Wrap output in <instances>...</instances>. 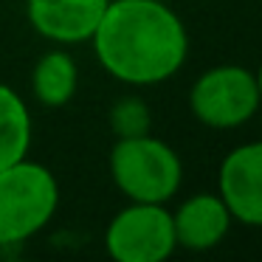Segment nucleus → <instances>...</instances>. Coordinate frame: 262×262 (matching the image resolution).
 I'll list each match as a JSON object with an SVG mask.
<instances>
[{
    "mask_svg": "<svg viewBox=\"0 0 262 262\" xmlns=\"http://www.w3.org/2000/svg\"><path fill=\"white\" fill-rule=\"evenodd\" d=\"M110 0H29L31 29L59 46H79L93 37Z\"/></svg>",
    "mask_w": 262,
    "mask_h": 262,
    "instance_id": "7",
    "label": "nucleus"
},
{
    "mask_svg": "<svg viewBox=\"0 0 262 262\" xmlns=\"http://www.w3.org/2000/svg\"><path fill=\"white\" fill-rule=\"evenodd\" d=\"M217 194L231 220L262 228V141L234 147L217 172Z\"/></svg>",
    "mask_w": 262,
    "mask_h": 262,
    "instance_id": "6",
    "label": "nucleus"
},
{
    "mask_svg": "<svg viewBox=\"0 0 262 262\" xmlns=\"http://www.w3.org/2000/svg\"><path fill=\"white\" fill-rule=\"evenodd\" d=\"M91 40L102 68L138 88L175 76L189 54L186 26L166 0H110Z\"/></svg>",
    "mask_w": 262,
    "mask_h": 262,
    "instance_id": "1",
    "label": "nucleus"
},
{
    "mask_svg": "<svg viewBox=\"0 0 262 262\" xmlns=\"http://www.w3.org/2000/svg\"><path fill=\"white\" fill-rule=\"evenodd\" d=\"M175 243L189 251H211L226 239L231 228V211L220 194L198 192L186 198L172 214Z\"/></svg>",
    "mask_w": 262,
    "mask_h": 262,
    "instance_id": "8",
    "label": "nucleus"
},
{
    "mask_svg": "<svg viewBox=\"0 0 262 262\" xmlns=\"http://www.w3.org/2000/svg\"><path fill=\"white\" fill-rule=\"evenodd\" d=\"M256 91H259V104H262V62H259V71H256Z\"/></svg>",
    "mask_w": 262,
    "mask_h": 262,
    "instance_id": "12",
    "label": "nucleus"
},
{
    "mask_svg": "<svg viewBox=\"0 0 262 262\" xmlns=\"http://www.w3.org/2000/svg\"><path fill=\"white\" fill-rule=\"evenodd\" d=\"M189 107L200 124L211 130H231L254 119L259 110L256 76L243 65H217L194 79Z\"/></svg>",
    "mask_w": 262,
    "mask_h": 262,
    "instance_id": "4",
    "label": "nucleus"
},
{
    "mask_svg": "<svg viewBox=\"0 0 262 262\" xmlns=\"http://www.w3.org/2000/svg\"><path fill=\"white\" fill-rule=\"evenodd\" d=\"M110 130L116 138H136L152 130V113L138 96H124L110 107Z\"/></svg>",
    "mask_w": 262,
    "mask_h": 262,
    "instance_id": "11",
    "label": "nucleus"
},
{
    "mask_svg": "<svg viewBox=\"0 0 262 262\" xmlns=\"http://www.w3.org/2000/svg\"><path fill=\"white\" fill-rule=\"evenodd\" d=\"M110 178L133 203H166L181 189L183 166L169 144L147 133L116 138L110 149Z\"/></svg>",
    "mask_w": 262,
    "mask_h": 262,
    "instance_id": "3",
    "label": "nucleus"
},
{
    "mask_svg": "<svg viewBox=\"0 0 262 262\" xmlns=\"http://www.w3.org/2000/svg\"><path fill=\"white\" fill-rule=\"evenodd\" d=\"M31 147V113L17 91L0 85V169L26 158Z\"/></svg>",
    "mask_w": 262,
    "mask_h": 262,
    "instance_id": "10",
    "label": "nucleus"
},
{
    "mask_svg": "<svg viewBox=\"0 0 262 262\" xmlns=\"http://www.w3.org/2000/svg\"><path fill=\"white\" fill-rule=\"evenodd\" d=\"M59 183L48 166L20 158L0 169V245H20L51 223Z\"/></svg>",
    "mask_w": 262,
    "mask_h": 262,
    "instance_id": "2",
    "label": "nucleus"
},
{
    "mask_svg": "<svg viewBox=\"0 0 262 262\" xmlns=\"http://www.w3.org/2000/svg\"><path fill=\"white\" fill-rule=\"evenodd\" d=\"M104 248L119 262H164L178 248L172 214L164 203L130 200V206L107 223Z\"/></svg>",
    "mask_w": 262,
    "mask_h": 262,
    "instance_id": "5",
    "label": "nucleus"
},
{
    "mask_svg": "<svg viewBox=\"0 0 262 262\" xmlns=\"http://www.w3.org/2000/svg\"><path fill=\"white\" fill-rule=\"evenodd\" d=\"M79 71L68 51H48L31 71V93L42 107H65L76 93Z\"/></svg>",
    "mask_w": 262,
    "mask_h": 262,
    "instance_id": "9",
    "label": "nucleus"
}]
</instances>
